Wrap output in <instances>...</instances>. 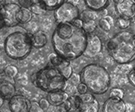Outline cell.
I'll return each mask as SVG.
<instances>
[{"mask_svg": "<svg viewBox=\"0 0 135 112\" xmlns=\"http://www.w3.org/2000/svg\"><path fill=\"white\" fill-rule=\"evenodd\" d=\"M55 53L67 60L81 57L87 45V33L73 23H58L52 36Z\"/></svg>", "mask_w": 135, "mask_h": 112, "instance_id": "obj_1", "label": "cell"}, {"mask_svg": "<svg viewBox=\"0 0 135 112\" xmlns=\"http://www.w3.org/2000/svg\"><path fill=\"white\" fill-rule=\"evenodd\" d=\"M134 35L131 31L122 30L108 40L107 51L117 63L128 64L135 59Z\"/></svg>", "mask_w": 135, "mask_h": 112, "instance_id": "obj_2", "label": "cell"}, {"mask_svg": "<svg viewBox=\"0 0 135 112\" xmlns=\"http://www.w3.org/2000/svg\"><path fill=\"white\" fill-rule=\"evenodd\" d=\"M81 81L94 94H102L111 85V76L103 66L90 63L85 66L80 73Z\"/></svg>", "mask_w": 135, "mask_h": 112, "instance_id": "obj_3", "label": "cell"}, {"mask_svg": "<svg viewBox=\"0 0 135 112\" xmlns=\"http://www.w3.org/2000/svg\"><path fill=\"white\" fill-rule=\"evenodd\" d=\"M31 81L38 89L46 93L63 90L67 85V79L54 66H46L38 70L31 76Z\"/></svg>", "mask_w": 135, "mask_h": 112, "instance_id": "obj_4", "label": "cell"}, {"mask_svg": "<svg viewBox=\"0 0 135 112\" xmlns=\"http://www.w3.org/2000/svg\"><path fill=\"white\" fill-rule=\"evenodd\" d=\"M23 30L10 33L4 40V52L11 59H24L31 52V35Z\"/></svg>", "mask_w": 135, "mask_h": 112, "instance_id": "obj_5", "label": "cell"}, {"mask_svg": "<svg viewBox=\"0 0 135 112\" xmlns=\"http://www.w3.org/2000/svg\"><path fill=\"white\" fill-rule=\"evenodd\" d=\"M54 17L57 23H72L79 17V9L70 1H64L54 10Z\"/></svg>", "mask_w": 135, "mask_h": 112, "instance_id": "obj_6", "label": "cell"}, {"mask_svg": "<svg viewBox=\"0 0 135 112\" xmlns=\"http://www.w3.org/2000/svg\"><path fill=\"white\" fill-rule=\"evenodd\" d=\"M20 6L15 3H5L3 8L0 9V14L3 19V26L7 27H12L18 24L16 20V14L20 9Z\"/></svg>", "mask_w": 135, "mask_h": 112, "instance_id": "obj_7", "label": "cell"}, {"mask_svg": "<svg viewBox=\"0 0 135 112\" xmlns=\"http://www.w3.org/2000/svg\"><path fill=\"white\" fill-rule=\"evenodd\" d=\"M101 50H102V41L100 37L93 33L87 34V45L83 55L86 57H95L101 52Z\"/></svg>", "mask_w": 135, "mask_h": 112, "instance_id": "obj_8", "label": "cell"}, {"mask_svg": "<svg viewBox=\"0 0 135 112\" xmlns=\"http://www.w3.org/2000/svg\"><path fill=\"white\" fill-rule=\"evenodd\" d=\"M80 99V105L79 111L84 112H97L100 110L98 100L95 98L92 93H84L79 95Z\"/></svg>", "mask_w": 135, "mask_h": 112, "instance_id": "obj_9", "label": "cell"}, {"mask_svg": "<svg viewBox=\"0 0 135 112\" xmlns=\"http://www.w3.org/2000/svg\"><path fill=\"white\" fill-rule=\"evenodd\" d=\"M8 108L12 112H28L31 108V102L22 94H15L9 99Z\"/></svg>", "mask_w": 135, "mask_h": 112, "instance_id": "obj_10", "label": "cell"}, {"mask_svg": "<svg viewBox=\"0 0 135 112\" xmlns=\"http://www.w3.org/2000/svg\"><path fill=\"white\" fill-rule=\"evenodd\" d=\"M16 93V88L13 78L4 73L0 74V94L4 99H10Z\"/></svg>", "mask_w": 135, "mask_h": 112, "instance_id": "obj_11", "label": "cell"}, {"mask_svg": "<svg viewBox=\"0 0 135 112\" xmlns=\"http://www.w3.org/2000/svg\"><path fill=\"white\" fill-rule=\"evenodd\" d=\"M116 9L121 17L133 19L135 16V0H123L116 5Z\"/></svg>", "mask_w": 135, "mask_h": 112, "instance_id": "obj_12", "label": "cell"}, {"mask_svg": "<svg viewBox=\"0 0 135 112\" xmlns=\"http://www.w3.org/2000/svg\"><path fill=\"white\" fill-rule=\"evenodd\" d=\"M127 105L122 99L110 97L105 100L103 105L104 112H124Z\"/></svg>", "mask_w": 135, "mask_h": 112, "instance_id": "obj_13", "label": "cell"}, {"mask_svg": "<svg viewBox=\"0 0 135 112\" xmlns=\"http://www.w3.org/2000/svg\"><path fill=\"white\" fill-rule=\"evenodd\" d=\"M69 98V95L67 92L63 90H57L50 92L47 94L46 99H48L50 105L52 106H58L62 105L65 100Z\"/></svg>", "mask_w": 135, "mask_h": 112, "instance_id": "obj_14", "label": "cell"}, {"mask_svg": "<svg viewBox=\"0 0 135 112\" xmlns=\"http://www.w3.org/2000/svg\"><path fill=\"white\" fill-rule=\"evenodd\" d=\"M32 47L36 48H42L47 43V35L42 30H37L31 35Z\"/></svg>", "mask_w": 135, "mask_h": 112, "instance_id": "obj_15", "label": "cell"}, {"mask_svg": "<svg viewBox=\"0 0 135 112\" xmlns=\"http://www.w3.org/2000/svg\"><path fill=\"white\" fill-rule=\"evenodd\" d=\"M89 9L100 11L109 6L111 0H84Z\"/></svg>", "mask_w": 135, "mask_h": 112, "instance_id": "obj_16", "label": "cell"}, {"mask_svg": "<svg viewBox=\"0 0 135 112\" xmlns=\"http://www.w3.org/2000/svg\"><path fill=\"white\" fill-rule=\"evenodd\" d=\"M33 18L32 12L30 10V9L21 7L20 9L17 12L16 14V20L18 24H26L31 21Z\"/></svg>", "mask_w": 135, "mask_h": 112, "instance_id": "obj_17", "label": "cell"}, {"mask_svg": "<svg viewBox=\"0 0 135 112\" xmlns=\"http://www.w3.org/2000/svg\"><path fill=\"white\" fill-rule=\"evenodd\" d=\"M49 61H50L51 64H52V66H54V67H56L59 70H60L61 68H62L63 67H65V66L70 64L69 60L62 58V57H61L60 56H58L57 54H56V53L50 54Z\"/></svg>", "mask_w": 135, "mask_h": 112, "instance_id": "obj_18", "label": "cell"}, {"mask_svg": "<svg viewBox=\"0 0 135 112\" xmlns=\"http://www.w3.org/2000/svg\"><path fill=\"white\" fill-rule=\"evenodd\" d=\"M65 0H39V5L44 10H55Z\"/></svg>", "mask_w": 135, "mask_h": 112, "instance_id": "obj_19", "label": "cell"}, {"mask_svg": "<svg viewBox=\"0 0 135 112\" xmlns=\"http://www.w3.org/2000/svg\"><path fill=\"white\" fill-rule=\"evenodd\" d=\"M97 18V14H95V11L94 10H84L82 12L80 15V19L83 20V22L90 21V20H95Z\"/></svg>", "mask_w": 135, "mask_h": 112, "instance_id": "obj_20", "label": "cell"}, {"mask_svg": "<svg viewBox=\"0 0 135 112\" xmlns=\"http://www.w3.org/2000/svg\"><path fill=\"white\" fill-rule=\"evenodd\" d=\"M3 73L6 74L8 77H9L11 78H15L19 73V70L17 68V67L14 65H8L4 68Z\"/></svg>", "mask_w": 135, "mask_h": 112, "instance_id": "obj_21", "label": "cell"}, {"mask_svg": "<svg viewBox=\"0 0 135 112\" xmlns=\"http://www.w3.org/2000/svg\"><path fill=\"white\" fill-rule=\"evenodd\" d=\"M96 28V24L95 22V20H90V21H87V22H84L83 24V29L84 30L87 34H90V33H93Z\"/></svg>", "mask_w": 135, "mask_h": 112, "instance_id": "obj_22", "label": "cell"}, {"mask_svg": "<svg viewBox=\"0 0 135 112\" xmlns=\"http://www.w3.org/2000/svg\"><path fill=\"white\" fill-rule=\"evenodd\" d=\"M130 19H126L123 17H120L118 18V19L117 20V26L119 27L122 30H125V29L128 28L130 26Z\"/></svg>", "mask_w": 135, "mask_h": 112, "instance_id": "obj_23", "label": "cell"}, {"mask_svg": "<svg viewBox=\"0 0 135 112\" xmlns=\"http://www.w3.org/2000/svg\"><path fill=\"white\" fill-rule=\"evenodd\" d=\"M98 26L101 30H103L104 31H110L112 29V24H110L105 18H101L99 19Z\"/></svg>", "mask_w": 135, "mask_h": 112, "instance_id": "obj_24", "label": "cell"}, {"mask_svg": "<svg viewBox=\"0 0 135 112\" xmlns=\"http://www.w3.org/2000/svg\"><path fill=\"white\" fill-rule=\"evenodd\" d=\"M60 72L62 73L63 77L68 80V79H69V78L71 77L72 74H73V68H72L71 65L69 64V65L65 66V67H63L62 68H61Z\"/></svg>", "mask_w": 135, "mask_h": 112, "instance_id": "obj_25", "label": "cell"}, {"mask_svg": "<svg viewBox=\"0 0 135 112\" xmlns=\"http://www.w3.org/2000/svg\"><path fill=\"white\" fill-rule=\"evenodd\" d=\"M124 96V92L122 89L119 88H115L112 89L111 90L109 94V97H114V98H119V99H122Z\"/></svg>", "mask_w": 135, "mask_h": 112, "instance_id": "obj_26", "label": "cell"}, {"mask_svg": "<svg viewBox=\"0 0 135 112\" xmlns=\"http://www.w3.org/2000/svg\"><path fill=\"white\" fill-rule=\"evenodd\" d=\"M127 77H128L129 84L132 86L135 87V66H133V67L132 68V69L128 72Z\"/></svg>", "mask_w": 135, "mask_h": 112, "instance_id": "obj_27", "label": "cell"}, {"mask_svg": "<svg viewBox=\"0 0 135 112\" xmlns=\"http://www.w3.org/2000/svg\"><path fill=\"white\" fill-rule=\"evenodd\" d=\"M30 10L32 12V14H41L44 11V9L39 4H32L31 8H30Z\"/></svg>", "mask_w": 135, "mask_h": 112, "instance_id": "obj_28", "label": "cell"}, {"mask_svg": "<svg viewBox=\"0 0 135 112\" xmlns=\"http://www.w3.org/2000/svg\"><path fill=\"white\" fill-rule=\"evenodd\" d=\"M39 105L40 107L42 109V110L43 111H46V110L48 109L49 106H50V103L48 101V99H45V98H42L40 99V101H39Z\"/></svg>", "mask_w": 135, "mask_h": 112, "instance_id": "obj_29", "label": "cell"}, {"mask_svg": "<svg viewBox=\"0 0 135 112\" xmlns=\"http://www.w3.org/2000/svg\"><path fill=\"white\" fill-rule=\"evenodd\" d=\"M69 79L71 81V83L74 85H78L80 82H81V78H80V74H77V73H73L71 75V77L69 78Z\"/></svg>", "mask_w": 135, "mask_h": 112, "instance_id": "obj_30", "label": "cell"}, {"mask_svg": "<svg viewBox=\"0 0 135 112\" xmlns=\"http://www.w3.org/2000/svg\"><path fill=\"white\" fill-rule=\"evenodd\" d=\"M30 111L32 112H42V109L40 107L39 104L36 102H31V108H30Z\"/></svg>", "mask_w": 135, "mask_h": 112, "instance_id": "obj_31", "label": "cell"}, {"mask_svg": "<svg viewBox=\"0 0 135 112\" xmlns=\"http://www.w3.org/2000/svg\"><path fill=\"white\" fill-rule=\"evenodd\" d=\"M77 91L80 94H82L88 92V88L84 83H79V84L77 85Z\"/></svg>", "mask_w": 135, "mask_h": 112, "instance_id": "obj_32", "label": "cell"}, {"mask_svg": "<svg viewBox=\"0 0 135 112\" xmlns=\"http://www.w3.org/2000/svg\"><path fill=\"white\" fill-rule=\"evenodd\" d=\"M62 105L64 108L65 111H72V110H73V105H72V102L69 99V98L67 100H65Z\"/></svg>", "mask_w": 135, "mask_h": 112, "instance_id": "obj_33", "label": "cell"}, {"mask_svg": "<svg viewBox=\"0 0 135 112\" xmlns=\"http://www.w3.org/2000/svg\"><path fill=\"white\" fill-rule=\"evenodd\" d=\"M18 2L20 7L26 8V9H30L31 6L32 5L31 0H18Z\"/></svg>", "mask_w": 135, "mask_h": 112, "instance_id": "obj_34", "label": "cell"}, {"mask_svg": "<svg viewBox=\"0 0 135 112\" xmlns=\"http://www.w3.org/2000/svg\"><path fill=\"white\" fill-rule=\"evenodd\" d=\"M73 24H74L75 26H77L79 28H83V24H84V22H83V20L80 19L79 17L77 18V19H75L73 22Z\"/></svg>", "mask_w": 135, "mask_h": 112, "instance_id": "obj_35", "label": "cell"}, {"mask_svg": "<svg viewBox=\"0 0 135 112\" xmlns=\"http://www.w3.org/2000/svg\"><path fill=\"white\" fill-rule=\"evenodd\" d=\"M105 19H107V21L110 23V24H112H112H113V19L111 17V16H109V15H107V16H105V17H104Z\"/></svg>", "mask_w": 135, "mask_h": 112, "instance_id": "obj_36", "label": "cell"}, {"mask_svg": "<svg viewBox=\"0 0 135 112\" xmlns=\"http://www.w3.org/2000/svg\"><path fill=\"white\" fill-rule=\"evenodd\" d=\"M100 15L102 16V17L104 18L105 16H107V10L105 9H102V10H100Z\"/></svg>", "mask_w": 135, "mask_h": 112, "instance_id": "obj_37", "label": "cell"}, {"mask_svg": "<svg viewBox=\"0 0 135 112\" xmlns=\"http://www.w3.org/2000/svg\"><path fill=\"white\" fill-rule=\"evenodd\" d=\"M4 104V98L1 95V94H0V109L2 108V106Z\"/></svg>", "mask_w": 135, "mask_h": 112, "instance_id": "obj_38", "label": "cell"}, {"mask_svg": "<svg viewBox=\"0 0 135 112\" xmlns=\"http://www.w3.org/2000/svg\"><path fill=\"white\" fill-rule=\"evenodd\" d=\"M5 3H6L5 0H0V9H1V8H3Z\"/></svg>", "mask_w": 135, "mask_h": 112, "instance_id": "obj_39", "label": "cell"}, {"mask_svg": "<svg viewBox=\"0 0 135 112\" xmlns=\"http://www.w3.org/2000/svg\"><path fill=\"white\" fill-rule=\"evenodd\" d=\"M4 26H3V19H2V17H1V14H0V30Z\"/></svg>", "mask_w": 135, "mask_h": 112, "instance_id": "obj_40", "label": "cell"}, {"mask_svg": "<svg viewBox=\"0 0 135 112\" xmlns=\"http://www.w3.org/2000/svg\"><path fill=\"white\" fill-rule=\"evenodd\" d=\"M32 4H39V0H31Z\"/></svg>", "mask_w": 135, "mask_h": 112, "instance_id": "obj_41", "label": "cell"}, {"mask_svg": "<svg viewBox=\"0 0 135 112\" xmlns=\"http://www.w3.org/2000/svg\"><path fill=\"white\" fill-rule=\"evenodd\" d=\"M114 1V3H116V4H117V3H122L123 0H113Z\"/></svg>", "mask_w": 135, "mask_h": 112, "instance_id": "obj_42", "label": "cell"}, {"mask_svg": "<svg viewBox=\"0 0 135 112\" xmlns=\"http://www.w3.org/2000/svg\"><path fill=\"white\" fill-rule=\"evenodd\" d=\"M70 2H72L73 3H74V4H76V3H78L79 2V0H70Z\"/></svg>", "mask_w": 135, "mask_h": 112, "instance_id": "obj_43", "label": "cell"}, {"mask_svg": "<svg viewBox=\"0 0 135 112\" xmlns=\"http://www.w3.org/2000/svg\"><path fill=\"white\" fill-rule=\"evenodd\" d=\"M133 45H134V47H135V35H134V38H133Z\"/></svg>", "mask_w": 135, "mask_h": 112, "instance_id": "obj_44", "label": "cell"}, {"mask_svg": "<svg viewBox=\"0 0 135 112\" xmlns=\"http://www.w3.org/2000/svg\"><path fill=\"white\" fill-rule=\"evenodd\" d=\"M134 27H135V21H134Z\"/></svg>", "mask_w": 135, "mask_h": 112, "instance_id": "obj_45", "label": "cell"}]
</instances>
